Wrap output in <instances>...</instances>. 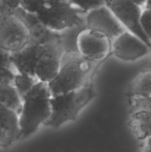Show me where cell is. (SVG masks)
Returning a JSON list of instances; mask_svg holds the SVG:
<instances>
[{
	"instance_id": "5b68a950",
	"label": "cell",
	"mask_w": 151,
	"mask_h": 152,
	"mask_svg": "<svg viewBox=\"0 0 151 152\" xmlns=\"http://www.w3.org/2000/svg\"><path fill=\"white\" fill-rule=\"evenodd\" d=\"M29 31L22 19L12 10L2 7L0 11V48L10 53L28 44Z\"/></svg>"
},
{
	"instance_id": "83f0119b",
	"label": "cell",
	"mask_w": 151,
	"mask_h": 152,
	"mask_svg": "<svg viewBox=\"0 0 151 152\" xmlns=\"http://www.w3.org/2000/svg\"><path fill=\"white\" fill-rule=\"evenodd\" d=\"M45 2H57V1H63V0H44Z\"/></svg>"
},
{
	"instance_id": "603a6c76",
	"label": "cell",
	"mask_w": 151,
	"mask_h": 152,
	"mask_svg": "<svg viewBox=\"0 0 151 152\" xmlns=\"http://www.w3.org/2000/svg\"><path fill=\"white\" fill-rule=\"evenodd\" d=\"M2 5L9 10L14 11L20 7V0H0Z\"/></svg>"
},
{
	"instance_id": "7402d4cb",
	"label": "cell",
	"mask_w": 151,
	"mask_h": 152,
	"mask_svg": "<svg viewBox=\"0 0 151 152\" xmlns=\"http://www.w3.org/2000/svg\"><path fill=\"white\" fill-rule=\"evenodd\" d=\"M11 53H8L7 51L0 48V66L3 67H8V68H12V65L11 63Z\"/></svg>"
},
{
	"instance_id": "7c38bea8",
	"label": "cell",
	"mask_w": 151,
	"mask_h": 152,
	"mask_svg": "<svg viewBox=\"0 0 151 152\" xmlns=\"http://www.w3.org/2000/svg\"><path fill=\"white\" fill-rule=\"evenodd\" d=\"M38 45L28 44L22 49L11 53V63L15 72L36 77Z\"/></svg>"
},
{
	"instance_id": "9a60e30c",
	"label": "cell",
	"mask_w": 151,
	"mask_h": 152,
	"mask_svg": "<svg viewBox=\"0 0 151 152\" xmlns=\"http://www.w3.org/2000/svg\"><path fill=\"white\" fill-rule=\"evenodd\" d=\"M129 98H151V70H145L138 74L128 87Z\"/></svg>"
},
{
	"instance_id": "6da1fadb",
	"label": "cell",
	"mask_w": 151,
	"mask_h": 152,
	"mask_svg": "<svg viewBox=\"0 0 151 152\" xmlns=\"http://www.w3.org/2000/svg\"><path fill=\"white\" fill-rule=\"evenodd\" d=\"M51 98L47 83L41 81H38L22 98V107L19 114L20 140L35 134L49 119L52 114Z\"/></svg>"
},
{
	"instance_id": "9c48e42d",
	"label": "cell",
	"mask_w": 151,
	"mask_h": 152,
	"mask_svg": "<svg viewBox=\"0 0 151 152\" xmlns=\"http://www.w3.org/2000/svg\"><path fill=\"white\" fill-rule=\"evenodd\" d=\"M86 28L99 31L107 36L110 40L115 39L125 31V28L105 4L85 13Z\"/></svg>"
},
{
	"instance_id": "2e32d148",
	"label": "cell",
	"mask_w": 151,
	"mask_h": 152,
	"mask_svg": "<svg viewBox=\"0 0 151 152\" xmlns=\"http://www.w3.org/2000/svg\"><path fill=\"white\" fill-rule=\"evenodd\" d=\"M0 103L12 110L18 115L20 113L22 100L12 85H0Z\"/></svg>"
},
{
	"instance_id": "52a82bcc",
	"label": "cell",
	"mask_w": 151,
	"mask_h": 152,
	"mask_svg": "<svg viewBox=\"0 0 151 152\" xmlns=\"http://www.w3.org/2000/svg\"><path fill=\"white\" fill-rule=\"evenodd\" d=\"M77 48L82 57L93 62L101 61L109 54L111 43L104 34L85 28L77 34Z\"/></svg>"
},
{
	"instance_id": "4fadbf2b",
	"label": "cell",
	"mask_w": 151,
	"mask_h": 152,
	"mask_svg": "<svg viewBox=\"0 0 151 152\" xmlns=\"http://www.w3.org/2000/svg\"><path fill=\"white\" fill-rule=\"evenodd\" d=\"M14 12L22 19V20L27 25L29 31V39L28 44L30 45H41L50 40L52 37L56 36L55 32L49 30L45 28L41 21L37 19L36 14H31L22 11L18 8Z\"/></svg>"
},
{
	"instance_id": "7a4b0ae2",
	"label": "cell",
	"mask_w": 151,
	"mask_h": 152,
	"mask_svg": "<svg viewBox=\"0 0 151 152\" xmlns=\"http://www.w3.org/2000/svg\"><path fill=\"white\" fill-rule=\"evenodd\" d=\"M95 97L96 93L91 82L78 89L52 96V114L44 126L58 128L68 122L75 121L81 110Z\"/></svg>"
},
{
	"instance_id": "ac0fdd59",
	"label": "cell",
	"mask_w": 151,
	"mask_h": 152,
	"mask_svg": "<svg viewBox=\"0 0 151 152\" xmlns=\"http://www.w3.org/2000/svg\"><path fill=\"white\" fill-rule=\"evenodd\" d=\"M77 8H78L84 14L91 10L101 7L106 4V0H68Z\"/></svg>"
},
{
	"instance_id": "ba28073f",
	"label": "cell",
	"mask_w": 151,
	"mask_h": 152,
	"mask_svg": "<svg viewBox=\"0 0 151 152\" xmlns=\"http://www.w3.org/2000/svg\"><path fill=\"white\" fill-rule=\"evenodd\" d=\"M106 5L127 31L141 38L151 48V44L141 26V7L129 0H106Z\"/></svg>"
},
{
	"instance_id": "e0dca14e",
	"label": "cell",
	"mask_w": 151,
	"mask_h": 152,
	"mask_svg": "<svg viewBox=\"0 0 151 152\" xmlns=\"http://www.w3.org/2000/svg\"><path fill=\"white\" fill-rule=\"evenodd\" d=\"M37 82H38V79L36 77L16 72L14 82H13V86L22 100V98L30 91V89Z\"/></svg>"
},
{
	"instance_id": "8fae6325",
	"label": "cell",
	"mask_w": 151,
	"mask_h": 152,
	"mask_svg": "<svg viewBox=\"0 0 151 152\" xmlns=\"http://www.w3.org/2000/svg\"><path fill=\"white\" fill-rule=\"evenodd\" d=\"M129 126L139 140L151 137V98H130Z\"/></svg>"
},
{
	"instance_id": "4316f807",
	"label": "cell",
	"mask_w": 151,
	"mask_h": 152,
	"mask_svg": "<svg viewBox=\"0 0 151 152\" xmlns=\"http://www.w3.org/2000/svg\"><path fill=\"white\" fill-rule=\"evenodd\" d=\"M145 4H146V8L147 9L151 10V0H147L146 3H145Z\"/></svg>"
},
{
	"instance_id": "d4e9b609",
	"label": "cell",
	"mask_w": 151,
	"mask_h": 152,
	"mask_svg": "<svg viewBox=\"0 0 151 152\" xmlns=\"http://www.w3.org/2000/svg\"><path fill=\"white\" fill-rule=\"evenodd\" d=\"M139 152H151V137L145 139V142Z\"/></svg>"
},
{
	"instance_id": "d6986e66",
	"label": "cell",
	"mask_w": 151,
	"mask_h": 152,
	"mask_svg": "<svg viewBox=\"0 0 151 152\" xmlns=\"http://www.w3.org/2000/svg\"><path fill=\"white\" fill-rule=\"evenodd\" d=\"M44 2V0H20L19 8L26 12L36 14L43 7Z\"/></svg>"
},
{
	"instance_id": "484cf974",
	"label": "cell",
	"mask_w": 151,
	"mask_h": 152,
	"mask_svg": "<svg viewBox=\"0 0 151 152\" xmlns=\"http://www.w3.org/2000/svg\"><path fill=\"white\" fill-rule=\"evenodd\" d=\"M129 1H131V2H133V4H135L136 5H138V6H142L143 4H145V3H146V1L147 0H129Z\"/></svg>"
},
{
	"instance_id": "ffe728a7",
	"label": "cell",
	"mask_w": 151,
	"mask_h": 152,
	"mask_svg": "<svg viewBox=\"0 0 151 152\" xmlns=\"http://www.w3.org/2000/svg\"><path fill=\"white\" fill-rule=\"evenodd\" d=\"M141 26L145 36L151 44V10L150 9H146L142 12Z\"/></svg>"
},
{
	"instance_id": "cb8c5ba5",
	"label": "cell",
	"mask_w": 151,
	"mask_h": 152,
	"mask_svg": "<svg viewBox=\"0 0 151 152\" xmlns=\"http://www.w3.org/2000/svg\"><path fill=\"white\" fill-rule=\"evenodd\" d=\"M12 143L9 136L0 129V148H8L10 147Z\"/></svg>"
},
{
	"instance_id": "44dd1931",
	"label": "cell",
	"mask_w": 151,
	"mask_h": 152,
	"mask_svg": "<svg viewBox=\"0 0 151 152\" xmlns=\"http://www.w3.org/2000/svg\"><path fill=\"white\" fill-rule=\"evenodd\" d=\"M15 73V70L12 68L0 66V85L13 86Z\"/></svg>"
},
{
	"instance_id": "277c9868",
	"label": "cell",
	"mask_w": 151,
	"mask_h": 152,
	"mask_svg": "<svg viewBox=\"0 0 151 152\" xmlns=\"http://www.w3.org/2000/svg\"><path fill=\"white\" fill-rule=\"evenodd\" d=\"M84 14L68 0L44 2L36 14L41 23L53 32H60L84 23Z\"/></svg>"
},
{
	"instance_id": "5bb4252c",
	"label": "cell",
	"mask_w": 151,
	"mask_h": 152,
	"mask_svg": "<svg viewBox=\"0 0 151 152\" xmlns=\"http://www.w3.org/2000/svg\"><path fill=\"white\" fill-rule=\"evenodd\" d=\"M0 129L11 139L12 143L20 140V129L19 115L12 110L0 103Z\"/></svg>"
},
{
	"instance_id": "8992f818",
	"label": "cell",
	"mask_w": 151,
	"mask_h": 152,
	"mask_svg": "<svg viewBox=\"0 0 151 152\" xmlns=\"http://www.w3.org/2000/svg\"><path fill=\"white\" fill-rule=\"evenodd\" d=\"M66 53L62 39L59 35L38 45L35 75L38 81L48 83L58 73Z\"/></svg>"
},
{
	"instance_id": "3957f363",
	"label": "cell",
	"mask_w": 151,
	"mask_h": 152,
	"mask_svg": "<svg viewBox=\"0 0 151 152\" xmlns=\"http://www.w3.org/2000/svg\"><path fill=\"white\" fill-rule=\"evenodd\" d=\"M68 57L62 61L57 75L47 83L52 96L65 94L78 89L89 81L92 61L85 59L79 53H65Z\"/></svg>"
},
{
	"instance_id": "30bf717a",
	"label": "cell",
	"mask_w": 151,
	"mask_h": 152,
	"mask_svg": "<svg viewBox=\"0 0 151 152\" xmlns=\"http://www.w3.org/2000/svg\"><path fill=\"white\" fill-rule=\"evenodd\" d=\"M150 52L151 48L148 45L126 30L116 37L112 44V53L123 61H135Z\"/></svg>"
},
{
	"instance_id": "f1b7e54d",
	"label": "cell",
	"mask_w": 151,
	"mask_h": 152,
	"mask_svg": "<svg viewBox=\"0 0 151 152\" xmlns=\"http://www.w3.org/2000/svg\"><path fill=\"white\" fill-rule=\"evenodd\" d=\"M2 7H3V5H2V4H1V2H0V11H1Z\"/></svg>"
}]
</instances>
